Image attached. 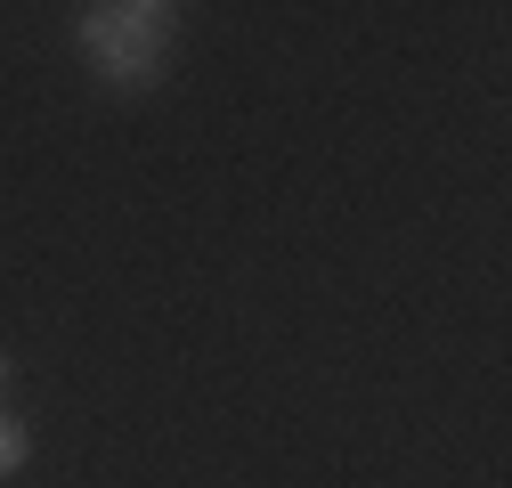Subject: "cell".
I'll return each instance as SVG.
<instances>
[{
    "instance_id": "obj_1",
    "label": "cell",
    "mask_w": 512,
    "mask_h": 488,
    "mask_svg": "<svg viewBox=\"0 0 512 488\" xmlns=\"http://www.w3.org/2000/svg\"><path fill=\"white\" fill-rule=\"evenodd\" d=\"M171 17H179V9H163V0H114V9H82V17H74V41L98 57L106 82H122V90H155Z\"/></svg>"
},
{
    "instance_id": "obj_2",
    "label": "cell",
    "mask_w": 512,
    "mask_h": 488,
    "mask_svg": "<svg viewBox=\"0 0 512 488\" xmlns=\"http://www.w3.org/2000/svg\"><path fill=\"white\" fill-rule=\"evenodd\" d=\"M25 456H33L25 423H17V415H0V480H9V472H25Z\"/></svg>"
},
{
    "instance_id": "obj_3",
    "label": "cell",
    "mask_w": 512,
    "mask_h": 488,
    "mask_svg": "<svg viewBox=\"0 0 512 488\" xmlns=\"http://www.w3.org/2000/svg\"><path fill=\"white\" fill-rule=\"evenodd\" d=\"M9 383H17V358H0V399H9Z\"/></svg>"
}]
</instances>
